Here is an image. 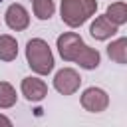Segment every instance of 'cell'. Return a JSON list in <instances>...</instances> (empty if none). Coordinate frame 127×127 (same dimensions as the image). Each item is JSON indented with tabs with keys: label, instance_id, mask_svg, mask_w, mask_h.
<instances>
[{
	"label": "cell",
	"instance_id": "6da1fadb",
	"mask_svg": "<svg viewBox=\"0 0 127 127\" xmlns=\"http://www.w3.org/2000/svg\"><path fill=\"white\" fill-rule=\"evenodd\" d=\"M26 62L32 71L38 75H48L54 69V54L48 46L46 40L42 38H32L26 44Z\"/></svg>",
	"mask_w": 127,
	"mask_h": 127
},
{
	"label": "cell",
	"instance_id": "7a4b0ae2",
	"mask_svg": "<svg viewBox=\"0 0 127 127\" xmlns=\"http://www.w3.org/2000/svg\"><path fill=\"white\" fill-rule=\"evenodd\" d=\"M97 10V0H62L60 14L62 22L69 28H79L85 24Z\"/></svg>",
	"mask_w": 127,
	"mask_h": 127
},
{
	"label": "cell",
	"instance_id": "3957f363",
	"mask_svg": "<svg viewBox=\"0 0 127 127\" xmlns=\"http://www.w3.org/2000/svg\"><path fill=\"white\" fill-rule=\"evenodd\" d=\"M56 44H58V52H60V56H62L64 62H75L77 56L85 48V42L75 32H64L62 36H58Z\"/></svg>",
	"mask_w": 127,
	"mask_h": 127
},
{
	"label": "cell",
	"instance_id": "277c9868",
	"mask_svg": "<svg viewBox=\"0 0 127 127\" xmlns=\"http://www.w3.org/2000/svg\"><path fill=\"white\" fill-rule=\"evenodd\" d=\"M79 85H81V77H79V73H77L73 67H64V69H60V71L54 75V87H56V91L62 93V95H71V93H75V91L79 89Z\"/></svg>",
	"mask_w": 127,
	"mask_h": 127
},
{
	"label": "cell",
	"instance_id": "5b68a950",
	"mask_svg": "<svg viewBox=\"0 0 127 127\" xmlns=\"http://www.w3.org/2000/svg\"><path fill=\"white\" fill-rule=\"evenodd\" d=\"M79 101H81V107L85 111H89V113H101L109 105V95L101 87H87L81 93Z\"/></svg>",
	"mask_w": 127,
	"mask_h": 127
},
{
	"label": "cell",
	"instance_id": "8992f818",
	"mask_svg": "<svg viewBox=\"0 0 127 127\" xmlns=\"http://www.w3.org/2000/svg\"><path fill=\"white\" fill-rule=\"evenodd\" d=\"M4 18H6L8 28L16 30V32H22V30H26L30 26V14L22 4H10L6 14H4Z\"/></svg>",
	"mask_w": 127,
	"mask_h": 127
},
{
	"label": "cell",
	"instance_id": "52a82bcc",
	"mask_svg": "<svg viewBox=\"0 0 127 127\" xmlns=\"http://www.w3.org/2000/svg\"><path fill=\"white\" fill-rule=\"evenodd\" d=\"M20 89H22V95L32 103H38L48 95V85L38 77H24Z\"/></svg>",
	"mask_w": 127,
	"mask_h": 127
},
{
	"label": "cell",
	"instance_id": "ba28073f",
	"mask_svg": "<svg viewBox=\"0 0 127 127\" xmlns=\"http://www.w3.org/2000/svg\"><path fill=\"white\" fill-rule=\"evenodd\" d=\"M119 30V26H115L113 22H109L105 16H97L91 26H89V34L95 38V40H109L111 36H115Z\"/></svg>",
	"mask_w": 127,
	"mask_h": 127
},
{
	"label": "cell",
	"instance_id": "9c48e42d",
	"mask_svg": "<svg viewBox=\"0 0 127 127\" xmlns=\"http://www.w3.org/2000/svg\"><path fill=\"white\" fill-rule=\"evenodd\" d=\"M107 56L115 64H127V38H117L107 46Z\"/></svg>",
	"mask_w": 127,
	"mask_h": 127
},
{
	"label": "cell",
	"instance_id": "30bf717a",
	"mask_svg": "<svg viewBox=\"0 0 127 127\" xmlns=\"http://www.w3.org/2000/svg\"><path fill=\"white\" fill-rule=\"evenodd\" d=\"M16 56H18L16 38H12L8 34H2L0 36V60L2 62H12V60H16Z\"/></svg>",
	"mask_w": 127,
	"mask_h": 127
},
{
	"label": "cell",
	"instance_id": "8fae6325",
	"mask_svg": "<svg viewBox=\"0 0 127 127\" xmlns=\"http://www.w3.org/2000/svg\"><path fill=\"white\" fill-rule=\"evenodd\" d=\"M105 18L113 22L115 26H123L127 22V4L125 2H113L105 10Z\"/></svg>",
	"mask_w": 127,
	"mask_h": 127
},
{
	"label": "cell",
	"instance_id": "7c38bea8",
	"mask_svg": "<svg viewBox=\"0 0 127 127\" xmlns=\"http://www.w3.org/2000/svg\"><path fill=\"white\" fill-rule=\"evenodd\" d=\"M99 62H101L99 52L93 50V48H89V46H85L83 52H81V54L77 56V60H75V64H79V67H83V69H95V67L99 65Z\"/></svg>",
	"mask_w": 127,
	"mask_h": 127
},
{
	"label": "cell",
	"instance_id": "4fadbf2b",
	"mask_svg": "<svg viewBox=\"0 0 127 127\" xmlns=\"http://www.w3.org/2000/svg\"><path fill=\"white\" fill-rule=\"evenodd\" d=\"M34 4V14L38 20H50L56 12V4L54 0H32Z\"/></svg>",
	"mask_w": 127,
	"mask_h": 127
},
{
	"label": "cell",
	"instance_id": "5bb4252c",
	"mask_svg": "<svg viewBox=\"0 0 127 127\" xmlns=\"http://www.w3.org/2000/svg\"><path fill=\"white\" fill-rule=\"evenodd\" d=\"M16 89L8 81H0V109H10L12 105H16Z\"/></svg>",
	"mask_w": 127,
	"mask_h": 127
},
{
	"label": "cell",
	"instance_id": "9a60e30c",
	"mask_svg": "<svg viewBox=\"0 0 127 127\" xmlns=\"http://www.w3.org/2000/svg\"><path fill=\"white\" fill-rule=\"evenodd\" d=\"M0 123H4V125H12V121H10L8 117H4V115H0Z\"/></svg>",
	"mask_w": 127,
	"mask_h": 127
},
{
	"label": "cell",
	"instance_id": "2e32d148",
	"mask_svg": "<svg viewBox=\"0 0 127 127\" xmlns=\"http://www.w3.org/2000/svg\"><path fill=\"white\" fill-rule=\"evenodd\" d=\"M0 2H2V0H0Z\"/></svg>",
	"mask_w": 127,
	"mask_h": 127
}]
</instances>
